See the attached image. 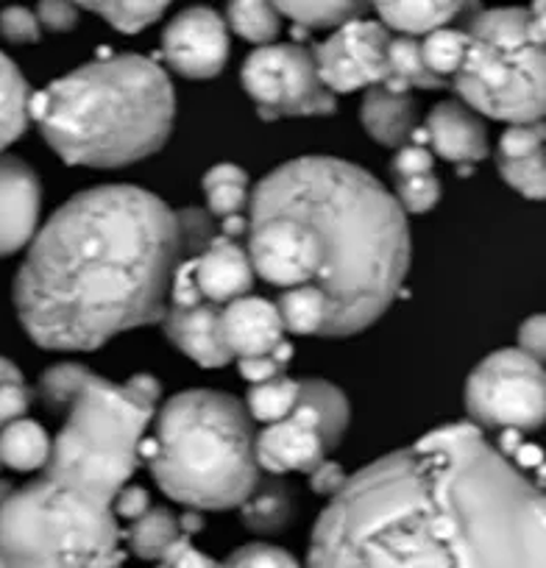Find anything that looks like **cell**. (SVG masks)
I'll use <instances>...</instances> for the list:
<instances>
[{"mask_svg": "<svg viewBox=\"0 0 546 568\" xmlns=\"http://www.w3.org/2000/svg\"><path fill=\"white\" fill-rule=\"evenodd\" d=\"M463 3H376L382 26L387 31H398V37H418L435 34L446 29L452 18H457Z\"/></svg>", "mask_w": 546, "mask_h": 568, "instance_id": "22", "label": "cell"}, {"mask_svg": "<svg viewBox=\"0 0 546 568\" xmlns=\"http://www.w3.org/2000/svg\"><path fill=\"white\" fill-rule=\"evenodd\" d=\"M544 134H540V123L533 125H510L499 140V154L496 160H522L533 151L544 149Z\"/></svg>", "mask_w": 546, "mask_h": 568, "instance_id": "37", "label": "cell"}, {"mask_svg": "<svg viewBox=\"0 0 546 568\" xmlns=\"http://www.w3.org/2000/svg\"><path fill=\"white\" fill-rule=\"evenodd\" d=\"M162 326L168 341L201 368H221L234 359L223 337V310L201 296L190 260L182 262L173 278L171 307Z\"/></svg>", "mask_w": 546, "mask_h": 568, "instance_id": "11", "label": "cell"}, {"mask_svg": "<svg viewBox=\"0 0 546 568\" xmlns=\"http://www.w3.org/2000/svg\"><path fill=\"white\" fill-rule=\"evenodd\" d=\"M190 265H193V278L201 296L218 307L245 298L254 287L256 271L249 251H243L229 237L212 240L210 248L201 251L199 256H190Z\"/></svg>", "mask_w": 546, "mask_h": 568, "instance_id": "16", "label": "cell"}, {"mask_svg": "<svg viewBox=\"0 0 546 568\" xmlns=\"http://www.w3.org/2000/svg\"><path fill=\"white\" fill-rule=\"evenodd\" d=\"M125 387H129L131 393H134L136 398L143 404H149V407L156 409V404H160V396H162V385L154 379V376L149 374H140V376H131L129 382H125Z\"/></svg>", "mask_w": 546, "mask_h": 568, "instance_id": "46", "label": "cell"}, {"mask_svg": "<svg viewBox=\"0 0 546 568\" xmlns=\"http://www.w3.org/2000/svg\"><path fill=\"white\" fill-rule=\"evenodd\" d=\"M299 404H302V382L287 379V376L271 379L265 385H254L249 390V398H245L251 418L262 420L267 426L285 420Z\"/></svg>", "mask_w": 546, "mask_h": 568, "instance_id": "27", "label": "cell"}, {"mask_svg": "<svg viewBox=\"0 0 546 568\" xmlns=\"http://www.w3.org/2000/svg\"><path fill=\"white\" fill-rule=\"evenodd\" d=\"M0 37L12 45H34L42 37V23L31 9L9 7L0 12Z\"/></svg>", "mask_w": 546, "mask_h": 568, "instance_id": "36", "label": "cell"}, {"mask_svg": "<svg viewBox=\"0 0 546 568\" xmlns=\"http://www.w3.org/2000/svg\"><path fill=\"white\" fill-rule=\"evenodd\" d=\"M156 568H171V566H168V562H162V566H156Z\"/></svg>", "mask_w": 546, "mask_h": 568, "instance_id": "51", "label": "cell"}, {"mask_svg": "<svg viewBox=\"0 0 546 568\" xmlns=\"http://www.w3.org/2000/svg\"><path fill=\"white\" fill-rule=\"evenodd\" d=\"M365 131L385 149L402 151L416 134L418 106L410 92H391L387 87H371L360 106Z\"/></svg>", "mask_w": 546, "mask_h": 568, "instance_id": "18", "label": "cell"}, {"mask_svg": "<svg viewBox=\"0 0 546 568\" xmlns=\"http://www.w3.org/2000/svg\"><path fill=\"white\" fill-rule=\"evenodd\" d=\"M518 352L533 357L535 363L546 365V315H533L518 329Z\"/></svg>", "mask_w": 546, "mask_h": 568, "instance_id": "42", "label": "cell"}, {"mask_svg": "<svg viewBox=\"0 0 546 568\" xmlns=\"http://www.w3.org/2000/svg\"><path fill=\"white\" fill-rule=\"evenodd\" d=\"M307 568H546V490L477 424L441 426L348 477Z\"/></svg>", "mask_w": 546, "mask_h": 568, "instance_id": "1", "label": "cell"}, {"mask_svg": "<svg viewBox=\"0 0 546 568\" xmlns=\"http://www.w3.org/2000/svg\"><path fill=\"white\" fill-rule=\"evenodd\" d=\"M229 26L232 31H237L245 42H254V45L267 48L282 29V14L276 9V3H260V0H251V3H229Z\"/></svg>", "mask_w": 546, "mask_h": 568, "instance_id": "29", "label": "cell"}, {"mask_svg": "<svg viewBox=\"0 0 546 568\" xmlns=\"http://www.w3.org/2000/svg\"><path fill=\"white\" fill-rule=\"evenodd\" d=\"M527 31L529 40L546 45V3H535L527 9Z\"/></svg>", "mask_w": 546, "mask_h": 568, "instance_id": "47", "label": "cell"}, {"mask_svg": "<svg viewBox=\"0 0 546 568\" xmlns=\"http://www.w3.org/2000/svg\"><path fill=\"white\" fill-rule=\"evenodd\" d=\"M149 510H151L149 494H145L143 488H136V485L123 488V494L118 496V505H114L118 518H125V521H136V518H143Z\"/></svg>", "mask_w": 546, "mask_h": 568, "instance_id": "45", "label": "cell"}, {"mask_svg": "<svg viewBox=\"0 0 546 568\" xmlns=\"http://www.w3.org/2000/svg\"><path fill=\"white\" fill-rule=\"evenodd\" d=\"M31 90L18 64L0 53V154L12 145L31 120Z\"/></svg>", "mask_w": 546, "mask_h": 568, "instance_id": "19", "label": "cell"}, {"mask_svg": "<svg viewBox=\"0 0 546 568\" xmlns=\"http://www.w3.org/2000/svg\"><path fill=\"white\" fill-rule=\"evenodd\" d=\"M0 568H14V566H12V562H9V560H7V557L0 555Z\"/></svg>", "mask_w": 546, "mask_h": 568, "instance_id": "49", "label": "cell"}, {"mask_svg": "<svg viewBox=\"0 0 546 568\" xmlns=\"http://www.w3.org/2000/svg\"><path fill=\"white\" fill-rule=\"evenodd\" d=\"M223 568H302V562L291 551L280 549V546L249 544L232 551Z\"/></svg>", "mask_w": 546, "mask_h": 568, "instance_id": "35", "label": "cell"}, {"mask_svg": "<svg viewBox=\"0 0 546 568\" xmlns=\"http://www.w3.org/2000/svg\"><path fill=\"white\" fill-rule=\"evenodd\" d=\"M427 142H433L435 154L457 165H477L488 156V131L477 112L457 101H444L429 112Z\"/></svg>", "mask_w": 546, "mask_h": 568, "instance_id": "17", "label": "cell"}, {"mask_svg": "<svg viewBox=\"0 0 546 568\" xmlns=\"http://www.w3.org/2000/svg\"><path fill=\"white\" fill-rule=\"evenodd\" d=\"M326 452L330 446L318 409L304 402L285 420L256 433V463L271 477H282L287 471H302L310 477L326 460Z\"/></svg>", "mask_w": 546, "mask_h": 568, "instance_id": "13", "label": "cell"}, {"mask_svg": "<svg viewBox=\"0 0 546 568\" xmlns=\"http://www.w3.org/2000/svg\"><path fill=\"white\" fill-rule=\"evenodd\" d=\"M206 195V206L215 217L232 221V217H243V210L251 204L249 195V173L232 162H221V165L210 168L201 182Z\"/></svg>", "mask_w": 546, "mask_h": 568, "instance_id": "25", "label": "cell"}, {"mask_svg": "<svg viewBox=\"0 0 546 568\" xmlns=\"http://www.w3.org/2000/svg\"><path fill=\"white\" fill-rule=\"evenodd\" d=\"M81 9H90L123 34H136L154 26L165 14L168 3H81Z\"/></svg>", "mask_w": 546, "mask_h": 568, "instance_id": "33", "label": "cell"}, {"mask_svg": "<svg viewBox=\"0 0 546 568\" xmlns=\"http://www.w3.org/2000/svg\"><path fill=\"white\" fill-rule=\"evenodd\" d=\"M291 357H293V348H291V343H285V346H282L276 354H271V357L240 359L237 365H240V374H243V379H249L251 385H265V382L285 376V368H287V363H291Z\"/></svg>", "mask_w": 546, "mask_h": 568, "instance_id": "38", "label": "cell"}, {"mask_svg": "<svg viewBox=\"0 0 546 568\" xmlns=\"http://www.w3.org/2000/svg\"><path fill=\"white\" fill-rule=\"evenodd\" d=\"M184 254L179 212L154 193L84 190L29 245L14 278L20 324L48 352H95L123 332L165 324Z\"/></svg>", "mask_w": 546, "mask_h": 568, "instance_id": "2", "label": "cell"}, {"mask_svg": "<svg viewBox=\"0 0 546 568\" xmlns=\"http://www.w3.org/2000/svg\"><path fill=\"white\" fill-rule=\"evenodd\" d=\"M79 9L75 3H62V0H46L37 7V18H40L42 29L48 31H70L79 23Z\"/></svg>", "mask_w": 546, "mask_h": 568, "instance_id": "40", "label": "cell"}, {"mask_svg": "<svg viewBox=\"0 0 546 568\" xmlns=\"http://www.w3.org/2000/svg\"><path fill=\"white\" fill-rule=\"evenodd\" d=\"M348 477L343 474V468L337 463L324 460L313 474H310V488L318 496H326V499H335L343 488H346Z\"/></svg>", "mask_w": 546, "mask_h": 568, "instance_id": "43", "label": "cell"}, {"mask_svg": "<svg viewBox=\"0 0 546 568\" xmlns=\"http://www.w3.org/2000/svg\"><path fill=\"white\" fill-rule=\"evenodd\" d=\"M0 468H3V460H0Z\"/></svg>", "mask_w": 546, "mask_h": 568, "instance_id": "52", "label": "cell"}, {"mask_svg": "<svg viewBox=\"0 0 546 568\" xmlns=\"http://www.w3.org/2000/svg\"><path fill=\"white\" fill-rule=\"evenodd\" d=\"M162 562H168L171 568H223V562H215L212 557H206L204 551L195 549V546L188 540V535L173 546L171 555H168Z\"/></svg>", "mask_w": 546, "mask_h": 568, "instance_id": "44", "label": "cell"}, {"mask_svg": "<svg viewBox=\"0 0 546 568\" xmlns=\"http://www.w3.org/2000/svg\"><path fill=\"white\" fill-rule=\"evenodd\" d=\"M466 34V62L455 75L466 106L510 125L546 120V45L529 40L527 9H485Z\"/></svg>", "mask_w": 546, "mask_h": 568, "instance_id": "7", "label": "cell"}, {"mask_svg": "<svg viewBox=\"0 0 546 568\" xmlns=\"http://www.w3.org/2000/svg\"><path fill=\"white\" fill-rule=\"evenodd\" d=\"M496 165H499L502 179L518 195L533 201L546 199V145L522 160H496Z\"/></svg>", "mask_w": 546, "mask_h": 568, "instance_id": "31", "label": "cell"}, {"mask_svg": "<svg viewBox=\"0 0 546 568\" xmlns=\"http://www.w3.org/2000/svg\"><path fill=\"white\" fill-rule=\"evenodd\" d=\"M31 407V390L23 385H3L0 387V429H7L14 420L26 418Z\"/></svg>", "mask_w": 546, "mask_h": 568, "instance_id": "41", "label": "cell"}, {"mask_svg": "<svg viewBox=\"0 0 546 568\" xmlns=\"http://www.w3.org/2000/svg\"><path fill=\"white\" fill-rule=\"evenodd\" d=\"M40 206L42 184L34 168L20 156L0 154V256L34 243Z\"/></svg>", "mask_w": 546, "mask_h": 568, "instance_id": "14", "label": "cell"}, {"mask_svg": "<svg viewBox=\"0 0 546 568\" xmlns=\"http://www.w3.org/2000/svg\"><path fill=\"white\" fill-rule=\"evenodd\" d=\"M245 92L262 120L324 118L337 109L335 95L318 75L315 53L302 45H267L243 64Z\"/></svg>", "mask_w": 546, "mask_h": 568, "instance_id": "9", "label": "cell"}, {"mask_svg": "<svg viewBox=\"0 0 546 568\" xmlns=\"http://www.w3.org/2000/svg\"><path fill=\"white\" fill-rule=\"evenodd\" d=\"M114 499L42 471L0 499V555L14 568H120Z\"/></svg>", "mask_w": 546, "mask_h": 568, "instance_id": "6", "label": "cell"}, {"mask_svg": "<svg viewBox=\"0 0 546 568\" xmlns=\"http://www.w3.org/2000/svg\"><path fill=\"white\" fill-rule=\"evenodd\" d=\"M229 26L215 9L193 7L179 12L162 34V59L190 81L221 75L229 62Z\"/></svg>", "mask_w": 546, "mask_h": 568, "instance_id": "12", "label": "cell"}, {"mask_svg": "<svg viewBox=\"0 0 546 568\" xmlns=\"http://www.w3.org/2000/svg\"><path fill=\"white\" fill-rule=\"evenodd\" d=\"M540 134H544V142H546V120H540Z\"/></svg>", "mask_w": 546, "mask_h": 568, "instance_id": "50", "label": "cell"}, {"mask_svg": "<svg viewBox=\"0 0 546 568\" xmlns=\"http://www.w3.org/2000/svg\"><path fill=\"white\" fill-rule=\"evenodd\" d=\"M53 440L42 429V424L31 418H20L0 429V460L14 471H42L51 460Z\"/></svg>", "mask_w": 546, "mask_h": 568, "instance_id": "21", "label": "cell"}, {"mask_svg": "<svg viewBox=\"0 0 546 568\" xmlns=\"http://www.w3.org/2000/svg\"><path fill=\"white\" fill-rule=\"evenodd\" d=\"M249 256L273 287L318 291L330 307L326 337H348L368 329L402 291L407 217L363 168L302 156L251 193Z\"/></svg>", "mask_w": 546, "mask_h": 568, "instance_id": "3", "label": "cell"}, {"mask_svg": "<svg viewBox=\"0 0 546 568\" xmlns=\"http://www.w3.org/2000/svg\"><path fill=\"white\" fill-rule=\"evenodd\" d=\"M302 382V402L310 404V407L318 409L321 424H324V438L330 452L335 449L337 444L346 435L348 426V402L335 385L324 379H299Z\"/></svg>", "mask_w": 546, "mask_h": 568, "instance_id": "28", "label": "cell"}, {"mask_svg": "<svg viewBox=\"0 0 546 568\" xmlns=\"http://www.w3.org/2000/svg\"><path fill=\"white\" fill-rule=\"evenodd\" d=\"M223 337L232 357H271L285 346V324L276 304L245 296L223 307Z\"/></svg>", "mask_w": 546, "mask_h": 568, "instance_id": "15", "label": "cell"}, {"mask_svg": "<svg viewBox=\"0 0 546 568\" xmlns=\"http://www.w3.org/2000/svg\"><path fill=\"white\" fill-rule=\"evenodd\" d=\"M291 510V488H287L280 477L260 479L254 494H251L249 499H245V505L240 507L245 527H249L251 532L260 535H271L285 529Z\"/></svg>", "mask_w": 546, "mask_h": 568, "instance_id": "24", "label": "cell"}, {"mask_svg": "<svg viewBox=\"0 0 546 568\" xmlns=\"http://www.w3.org/2000/svg\"><path fill=\"white\" fill-rule=\"evenodd\" d=\"M182 538L184 535L179 518L171 510H162V507H151L143 518L131 521L129 529H125L129 549L136 557H143V560H165Z\"/></svg>", "mask_w": 546, "mask_h": 568, "instance_id": "23", "label": "cell"}, {"mask_svg": "<svg viewBox=\"0 0 546 568\" xmlns=\"http://www.w3.org/2000/svg\"><path fill=\"white\" fill-rule=\"evenodd\" d=\"M391 31L376 20H352L330 40L313 48L318 75L326 90L354 92L363 87H382L387 81V48Z\"/></svg>", "mask_w": 546, "mask_h": 568, "instance_id": "10", "label": "cell"}, {"mask_svg": "<svg viewBox=\"0 0 546 568\" xmlns=\"http://www.w3.org/2000/svg\"><path fill=\"white\" fill-rule=\"evenodd\" d=\"M466 51H468L466 31L441 29L424 40V59H427L429 70H433L435 75H441L444 81L446 75L455 79V75L461 73L463 62H466Z\"/></svg>", "mask_w": 546, "mask_h": 568, "instance_id": "32", "label": "cell"}, {"mask_svg": "<svg viewBox=\"0 0 546 568\" xmlns=\"http://www.w3.org/2000/svg\"><path fill=\"white\" fill-rule=\"evenodd\" d=\"M387 87L391 92H410L413 87L418 90H441L446 81L429 70L424 59V42L413 37H393L387 48Z\"/></svg>", "mask_w": 546, "mask_h": 568, "instance_id": "20", "label": "cell"}, {"mask_svg": "<svg viewBox=\"0 0 546 568\" xmlns=\"http://www.w3.org/2000/svg\"><path fill=\"white\" fill-rule=\"evenodd\" d=\"M466 409L485 429H538L546 424V368L518 348L494 352L468 376Z\"/></svg>", "mask_w": 546, "mask_h": 568, "instance_id": "8", "label": "cell"}, {"mask_svg": "<svg viewBox=\"0 0 546 568\" xmlns=\"http://www.w3.org/2000/svg\"><path fill=\"white\" fill-rule=\"evenodd\" d=\"M276 9L302 29H343L363 12L360 3H276Z\"/></svg>", "mask_w": 546, "mask_h": 568, "instance_id": "30", "label": "cell"}, {"mask_svg": "<svg viewBox=\"0 0 546 568\" xmlns=\"http://www.w3.org/2000/svg\"><path fill=\"white\" fill-rule=\"evenodd\" d=\"M251 420L229 393L184 390L160 409L140 457L156 485L190 510L243 507L262 479Z\"/></svg>", "mask_w": 546, "mask_h": 568, "instance_id": "5", "label": "cell"}, {"mask_svg": "<svg viewBox=\"0 0 546 568\" xmlns=\"http://www.w3.org/2000/svg\"><path fill=\"white\" fill-rule=\"evenodd\" d=\"M3 385H23V374L12 359L0 357V387Z\"/></svg>", "mask_w": 546, "mask_h": 568, "instance_id": "48", "label": "cell"}, {"mask_svg": "<svg viewBox=\"0 0 546 568\" xmlns=\"http://www.w3.org/2000/svg\"><path fill=\"white\" fill-rule=\"evenodd\" d=\"M433 154L429 149L413 142V145H404L402 151L393 160V173L396 179H413V176H424V173H433Z\"/></svg>", "mask_w": 546, "mask_h": 568, "instance_id": "39", "label": "cell"}, {"mask_svg": "<svg viewBox=\"0 0 546 568\" xmlns=\"http://www.w3.org/2000/svg\"><path fill=\"white\" fill-rule=\"evenodd\" d=\"M396 201L404 212L413 215H424V212L435 210L441 201V182L435 173H424V176L413 179H396Z\"/></svg>", "mask_w": 546, "mask_h": 568, "instance_id": "34", "label": "cell"}, {"mask_svg": "<svg viewBox=\"0 0 546 568\" xmlns=\"http://www.w3.org/2000/svg\"><path fill=\"white\" fill-rule=\"evenodd\" d=\"M176 118V92L154 59L120 53L81 64L31 98L46 142L68 165L125 168L156 154Z\"/></svg>", "mask_w": 546, "mask_h": 568, "instance_id": "4", "label": "cell"}, {"mask_svg": "<svg viewBox=\"0 0 546 568\" xmlns=\"http://www.w3.org/2000/svg\"><path fill=\"white\" fill-rule=\"evenodd\" d=\"M276 310L282 315L285 332L293 335H324L326 324H330V307H326L324 296L313 287H296V291H285L276 302Z\"/></svg>", "mask_w": 546, "mask_h": 568, "instance_id": "26", "label": "cell"}]
</instances>
